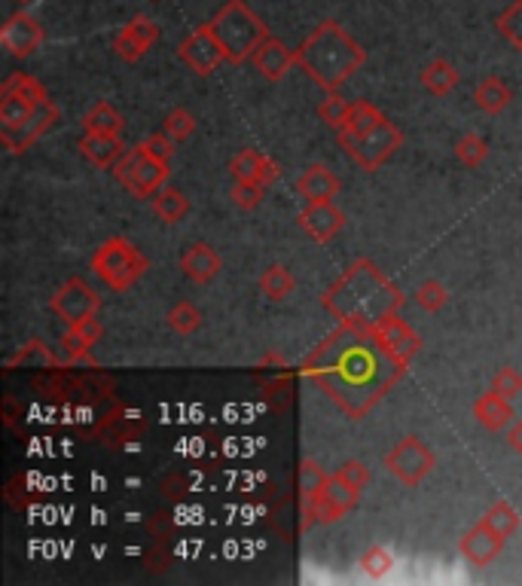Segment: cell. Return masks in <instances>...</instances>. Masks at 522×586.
Instances as JSON below:
<instances>
[{"label":"cell","instance_id":"obj_1","mask_svg":"<svg viewBox=\"0 0 522 586\" xmlns=\"http://www.w3.org/2000/svg\"><path fill=\"white\" fill-rule=\"evenodd\" d=\"M306 370L312 382L352 419H361L406 373V367H400L373 339L370 327L361 324H342L330 339H324L306 361Z\"/></svg>","mask_w":522,"mask_h":586},{"label":"cell","instance_id":"obj_2","mask_svg":"<svg viewBox=\"0 0 522 586\" xmlns=\"http://www.w3.org/2000/svg\"><path fill=\"white\" fill-rule=\"evenodd\" d=\"M58 107L31 74H10L0 86V141L10 153H22L58 123Z\"/></svg>","mask_w":522,"mask_h":586},{"label":"cell","instance_id":"obj_3","mask_svg":"<svg viewBox=\"0 0 522 586\" xmlns=\"http://www.w3.org/2000/svg\"><path fill=\"white\" fill-rule=\"evenodd\" d=\"M324 306L342 324L370 327L379 318H385L388 312H397L403 306V297L370 260H358L327 290Z\"/></svg>","mask_w":522,"mask_h":586},{"label":"cell","instance_id":"obj_4","mask_svg":"<svg viewBox=\"0 0 522 586\" xmlns=\"http://www.w3.org/2000/svg\"><path fill=\"white\" fill-rule=\"evenodd\" d=\"M367 62V52L339 22H321L297 49V65L324 92H339L342 83Z\"/></svg>","mask_w":522,"mask_h":586},{"label":"cell","instance_id":"obj_5","mask_svg":"<svg viewBox=\"0 0 522 586\" xmlns=\"http://www.w3.org/2000/svg\"><path fill=\"white\" fill-rule=\"evenodd\" d=\"M208 31L220 43L226 62L232 65H245L254 55V49L269 37V28L263 19L245 4V0H226V4L214 13L208 22Z\"/></svg>","mask_w":522,"mask_h":586},{"label":"cell","instance_id":"obj_6","mask_svg":"<svg viewBox=\"0 0 522 586\" xmlns=\"http://www.w3.org/2000/svg\"><path fill=\"white\" fill-rule=\"evenodd\" d=\"M336 141L339 147L352 156L364 171H379L385 165V159L391 153L400 150L403 144V132L391 123V120H382L379 126L367 129V132H355V129H339L336 132Z\"/></svg>","mask_w":522,"mask_h":586},{"label":"cell","instance_id":"obj_7","mask_svg":"<svg viewBox=\"0 0 522 586\" xmlns=\"http://www.w3.org/2000/svg\"><path fill=\"white\" fill-rule=\"evenodd\" d=\"M92 269L104 278L110 290H129L150 269V260L129 239H107L92 254Z\"/></svg>","mask_w":522,"mask_h":586},{"label":"cell","instance_id":"obj_8","mask_svg":"<svg viewBox=\"0 0 522 586\" xmlns=\"http://www.w3.org/2000/svg\"><path fill=\"white\" fill-rule=\"evenodd\" d=\"M385 467L403 486H419L425 477H431V471L437 467V455L425 440L406 437L385 455Z\"/></svg>","mask_w":522,"mask_h":586},{"label":"cell","instance_id":"obj_9","mask_svg":"<svg viewBox=\"0 0 522 586\" xmlns=\"http://www.w3.org/2000/svg\"><path fill=\"white\" fill-rule=\"evenodd\" d=\"M370 333L400 367H410V361L422 351V336L413 333V327L406 324L397 312H388L385 318L370 324Z\"/></svg>","mask_w":522,"mask_h":586},{"label":"cell","instance_id":"obj_10","mask_svg":"<svg viewBox=\"0 0 522 586\" xmlns=\"http://www.w3.org/2000/svg\"><path fill=\"white\" fill-rule=\"evenodd\" d=\"M49 309H52V315L62 318L68 327H74V324H80V321L98 315L101 300H98V293H95L83 278H68L62 287H58V290L52 293Z\"/></svg>","mask_w":522,"mask_h":586},{"label":"cell","instance_id":"obj_11","mask_svg":"<svg viewBox=\"0 0 522 586\" xmlns=\"http://www.w3.org/2000/svg\"><path fill=\"white\" fill-rule=\"evenodd\" d=\"M358 489H352L348 483H342L336 474H330V483L318 492V498L306 501L303 504V529H309V525L318 519V522H336L342 519L345 513H352V507L358 504Z\"/></svg>","mask_w":522,"mask_h":586},{"label":"cell","instance_id":"obj_12","mask_svg":"<svg viewBox=\"0 0 522 586\" xmlns=\"http://www.w3.org/2000/svg\"><path fill=\"white\" fill-rule=\"evenodd\" d=\"M178 55H181V62H184L190 71H196L199 77H211V74L220 68V62H226V55H223L220 43L214 40V34L208 31V25L190 31V34L181 40Z\"/></svg>","mask_w":522,"mask_h":586},{"label":"cell","instance_id":"obj_13","mask_svg":"<svg viewBox=\"0 0 522 586\" xmlns=\"http://www.w3.org/2000/svg\"><path fill=\"white\" fill-rule=\"evenodd\" d=\"M159 40V25L147 16H135L120 34L113 40V52L123 58V62L135 65L147 55V49H153V43Z\"/></svg>","mask_w":522,"mask_h":586},{"label":"cell","instance_id":"obj_14","mask_svg":"<svg viewBox=\"0 0 522 586\" xmlns=\"http://www.w3.org/2000/svg\"><path fill=\"white\" fill-rule=\"evenodd\" d=\"M0 43L13 58H28L34 55V49L43 43V28L34 16L28 13H16L7 19V25L0 28Z\"/></svg>","mask_w":522,"mask_h":586},{"label":"cell","instance_id":"obj_15","mask_svg":"<svg viewBox=\"0 0 522 586\" xmlns=\"http://www.w3.org/2000/svg\"><path fill=\"white\" fill-rule=\"evenodd\" d=\"M297 223L315 242H330L336 232L345 226V214L333 202H306V208L297 214Z\"/></svg>","mask_w":522,"mask_h":586},{"label":"cell","instance_id":"obj_16","mask_svg":"<svg viewBox=\"0 0 522 586\" xmlns=\"http://www.w3.org/2000/svg\"><path fill=\"white\" fill-rule=\"evenodd\" d=\"M251 62L254 68L260 71V77H266L269 83H278L290 74V68L297 65V52L294 49H287L278 37H266L254 55H251Z\"/></svg>","mask_w":522,"mask_h":586},{"label":"cell","instance_id":"obj_17","mask_svg":"<svg viewBox=\"0 0 522 586\" xmlns=\"http://www.w3.org/2000/svg\"><path fill=\"white\" fill-rule=\"evenodd\" d=\"M458 550H461V556L468 559L471 565L483 568V565H489V562L498 559V553L504 550V538H501L498 532H492L489 525L480 519V522L474 525V529L461 538Z\"/></svg>","mask_w":522,"mask_h":586},{"label":"cell","instance_id":"obj_18","mask_svg":"<svg viewBox=\"0 0 522 586\" xmlns=\"http://www.w3.org/2000/svg\"><path fill=\"white\" fill-rule=\"evenodd\" d=\"M223 269V260L217 257L214 248H208L205 242H196L190 245L184 254H181V272L193 281V284H208L220 275Z\"/></svg>","mask_w":522,"mask_h":586},{"label":"cell","instance_id":"obj_19","mask_svg":"<svg viewBox=\"0 0 522 586\" xmlns=\"http://www.w3.org/2000/svg\"><path fill=\"white\" fill-rule=\"evenodd\" d=\"M474 419L489 434H498V431H504V428L513 425V400L489 391V394L477 397V403H474Z\"/></svg>","mask_w":522,"mask_h":586},{"label":"cell","instance_id":"obj_20","mask_svg":"<svg viewBox=\"0 0 522 586\" xmlns=\"http://www.w3.org/2000/svg\"><path fill=\"white\" fill-rule=\"evenodd\" d=\"M80 153L95 165V168H113L123 159L126 147H123V135H92L86 132L80 138Z\"/></svg>","mask_w":522,"mask_h":586},{"label":"cell","instance_id":"obj_21","mask_svg":"<svg viewBox=\"0 0 522 586\" xmlns=\"http://www.w3.org/2000/svg\"><path fill=\"white\" fill-rule=\"evenodd\" d=\"M297 193L306 202H333L336 193H339V181L327 165H312V168L303 171V178L297 181Z\"/></svg>","mask_w":522,"mask_h":586},{"label":"cell","instance_id":"obj_22","mask_svg":"<svg viewBox=\"0 0 522 586\" xmlns=\"http://www.w3.org/2000/svg\"><path fill=\"white\" fill-rule=\"evenodd\" d=\"M101 336H104V327H101L98 315H92V318L68 327V333L62 339V348H65V355L71 361H89V351H92V345H98Z\"/></svg>","mask_w":522,"mask_h":586},{"label":"cell","instance_id":"obj_23","mask_svg":"<svg viewBox=\"0 0 522 586\" xmlns=\"http://www.w3.org/2000/svg\"><path fill=\"white\" fill-rule=\"evenodd\" d=\"M165 181H168V162H159V159H150L147 156L123 187L132 196H138V199H153L165 187Z\"/></svg>","mask_w":522,"mask_h":586},{"label":"cell","instance_id":"obj_24","mask_svg":"<svg viewBox=\"0 0 522 586\" xmlns=\"http://www.w3.org/2000/svg\"><path fill=\"white\" fill-rule=\"evenodd\" d=\"M83 132H92V135H123V113L116 110L110 101H95L80 120Z\"/></svg>","mask_w":522,"mask_h":586},{"label":"cell","instance_id":"obj_25","mask_svg":"<svg viewBox=\"0 0 522 586\" xmlns=\"http://www.w3.org/2000/svg\"><path fill=\"white\" fill-rule=\"evenodd\" d=\"M294 287H297L294 272H290L287 266H281V263L266 266V269H263V275H260V293H263L266 300H272V303L287 300L290 293H294Z\"/></svg>","mask_w":522,"mask_h":586},{"label":"cell","instance_id":"obj_26","mask_svg":"<svg viewBox=\"0 0 522 586\" xmlns=\"http://www.w3.org/2000/svg\"><path fill=\"white\" fill-rule=\"evenodd\" d=\"M474 101H477V107H480L483 113L495 116V113H501V110L513 101V92H510V86H507L501 77H486V80H480V86L474 89Z\"/></svg>","mask_w":522,"mask_h":586},{"label":"cell","instance_id":"obj_27","mask_svg":"<svg viewBox=\"0 0 522 586\" xmlns=\"http://www.w3.org/2000/svg\"><path fill=\"white\" fill-rule=\"evenodd\" d=\"M419 80L431 95H449L458 86V71L446 62V58H431V62L422 68Z\"/></svg>","mask_w":522,"mask_h":586},{"label":"cell","instance_id":"obj_28","mask_svg":"<svg viewBox=\"0 0 522 586\" xmlns=\"http://www.w3.org/2000/svg\"><path fill=\"white\" fill-rule=\"evenodd\" d=\"M153 211L159 220L165 223H181L187 214H190V199L181 193V190H174V187H162L156 196H153Z\"/></svg>","mask_w":522,"mask_h":586},{"label":"cell","instance_id":"obj_29","mask_svg":"<svg viewBox=\"0 0 522 586\" xmlns=\"http://www.w3.org/2000/svg\"><path fill=\"white\" fill-rule=\"evenodd\" d=\"M330 483V474L324 471V467L315 461V458H303L300 461V474H297V486H300V498L303 504L318 498V492Z\"/></svg>","mask_w":522,"mask_h":586},{"label":"cell","instance_id":"obj_30","mask_svg":"<svg viewBox=\"0 0 522 586\" xmlns=\"http://www.w3.org/2000/svg\"><path fill=\"white\" fill-rule=\"evenodd\" d=\"M483 522L489 525L492 532H498L504 541L507 538H513L516 535V529H519V513H516V507L513 504H507V501H498V504H492L489 510H486V516H483Z\"/></svg>","mask_w":522,"mask_h":586},{"label":"cell","instance_id":"obj_31","mask_svg":"<svg viewBox=\"0 0 522 586\" xmlns=\"http://www.w3.org/2000/svg\"><path fill=\"white\" fill-rule=\"evenodd\" d=\"M263 162H266V153L248 147V150H242V153L232 156L229 171H232V178H236V181H257V184H260Z\"/></svg>","mask_w":522,"mask_h":586},{"label":"cell","instance_id":"obj_32","mask_svg":"<svg viewBox=\"0 0 522 586\" xmlns=\"http://www.w3.org/2000/svg\"><path fill=\"white\" fill-rule=\"evenodd\" d=\"M495 28L513 49L522 52V0H513V4L495 19Z\"/></svg>","mask_w":522,"mask_h":586},{"label":"cell","instance_id":"obj_33","mask_svg":"<svg viewBox=\"0 0 522 586\" xmlns=\"http://www.w3.org/2000/svg\"><path fill=\"white\" fill-rule=\"evenodd\" d=\"M348 110H352V101H345L339 92H327V98L318 107V116L324 120V126H330L333 132H339L348 123Z\"/></svg>","mask_w":522,"mask_h":586},{"label":"cell","instance_id":"obj_34","mask_svg":"<svg viewBox=\"0 0 522 586\" xmlns=\"http://www.w3.org/2000/svg\"><path fill=\"white\" fill-rule=\"evenodd\" d=\"M162 132L174 141V144H181L187 141L193 132H196V116L184 107H174L168 116H165V123H162Z\"/></svg>","mask_w":522,"mask_h":586},{"label":"cell","instance_id":"obj_35","mask_svg":"<svg viewBox=\"0 0 522 586\" xmlns=\"http://www.w3.org/2000/svg\"><path fill=\"white\" fill-rule=\"evenodd\" d=\"M168 327L174 330V333H181V336H190V333H196L199 327H202V312L193 306V303H178L171 312H168Z\"/></svg>","mask_w":522,"mask_h":586},{"label":"cell","instance_id":"obj_36","mask_svg":"<svg viewBox=\"0 0 522 586\" xmlns=\"http://www.w3.org/2000/svg\"><path fill=\"white\" fill-rule=\"evenodd\" d=\"M385 120L382 110L370 101H352V110H348V123L345 129H355V132H367L373 126H379Z\"/></svg>","mask_w":522,"mask_h":586},{"label":"cell","instance_id":"obj_37","mask_svg":"<svg viewBox=\"0 0 522 586\" xmlns=\"http://www.w3.org/2000/svg\"><path fill=\"white\" fill-rule=\"evenodd\" d=\"M455 156H458V162H461L464 168H477V165L486 162L489 144H486L480 135H464V138L455 144Z\"/></svg>","mask_w":522,"mask_h":586},{"label":"cell","instance_id":"obj_38","mask_svg":"<svg viewBox=\"0 0 522 586\" xmlns=\"http://www.w3.org/2000/svg\"><path fill=\"white\" fill-rule=\"evenodd\" d=\"M446 300H449V293H446V287H443L437 278H428V281H422V284L416 287V303H419L425 312H440V309L446 306Z\"/></svg>","mask_w":522,"mask_h":586},{"label":"cell","instance_id":"obj_39","mask_svg":"<svg viewBox=\"0 0 522 586\" xmlns=\"http://www.w3.org/2000/svg\"><path fill=\"white\" fill-rule=\"evenodd\" d=\"M394 565V556L385 550V547H370L364 556H361V571L373 580H382Z\"/></svg>","mask_w":522,"mask_h":586},{"label":"cell","instance_id":"obj_40","mask_svg":"<svg viewBox=\"0 0 522 586\" xmlns=\"http://www.w3.org/2000/svg\"><path fill=\"white\" fill-rule=\"evenodd\" d=\"M263 193H266V187L257 181H236V187H232V202H236V208H242V211H254V208H260Z\"/></svg>","mask_w":522,"mask_h":586},{"label":"cell","instance_id":"obj_41","mask_svg":"<svg viewBox=\"0 0 522 586\" xmlns=\"http://www.w3.org/2000/svg\"><path fill=\"white\" fill-rule=\"evenodd\" d=\"M144 159H147V147H144V144H138V147L126 150V153H123V159L110 168V171H113V178H116V184H126V181L132 178V174L138 171V165H141Z\"/></svg>","mask_w":522,"mask_h":586},{"label":"cell","instance_id":"obj_42","mask_svg":"<svg viewBox=\"0 0 522 586\" xmlns=\"http://www.w3.org/2000/svg\"><path fill=\"white\" fill-rule=\"evenodd\" d=\"M492 391L507 397V400H516L522 394V373L513 370V367H501L492 379Z\"/></svg>","mask_w":522,"mask_h":586},{"label":"cell","instance_id":"obj_43","mask_svg":"<svg viewBox=\"0 0 522 586\" xmlns=\"http://www.w3.org/2000/svg\"><path fill=\"white\" fill-rule=\"evenodd\" d=\"M336 477L342 480V483H348L352 489H364L367 483H370V467L364 464V461H358V458H348V461H342V467L336 471Z\"/></svg>","mask_w":522,"mask_h":586},{"label":"cell","instance_id":"obj_44","mask_svg":"<svg viewBox=\"0 0 522 586\" xmlns=\"http://www.w3.org/2000/svg\"><path fill=\"white\" fill-rule=\"evenodd\" d=\"M144 147H147V156H150V159H159V162H171V156H174V141H171L165 132L150 135V138L144 141Z\"/></svg>","mask_w":522,"mask_h":586},{"label":"cell","instance_id":"obj_45","mask_svg":"<svg viewBox=\"0 0 522 586\" xmlns=\"http://www.w3.org/2000/svg\"><path fill=\"white\" fill-rule=\"evenodd\" d=\"M507 446H510L516 455H522V422H513V425L507 428Z\"/></svg>","mask_w":522,"mask_h":586},{"label":"cell","instance_id":"obj_46","mask_svg":"<svg viewBox=\"0 0 522 586\" xmlns=\"http://www.w3.org/2000/svg\"><path fill=\"white\" fill-rule=\"evenodd\" d=\"M19 4H34V0H19Z\"/></svg>","mask_w":522,"mask_h":586}]
</instances>
